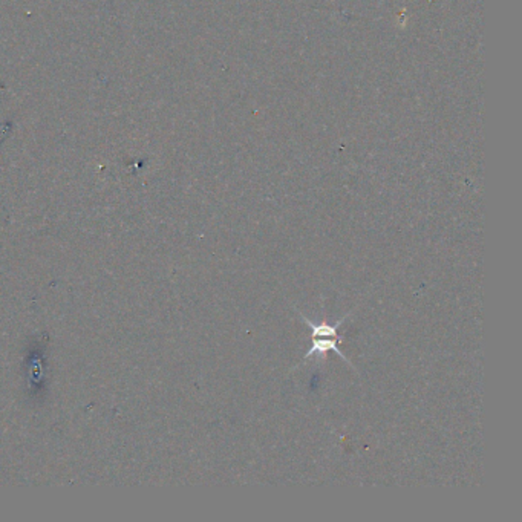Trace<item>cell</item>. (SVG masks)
Segmentation results:
<instances>
[{"label":"cell","instance_id":"cell-2","mask_svg":"<svg viewBox=\"0 0 522 522\" xmlns=\"http://www.w3.org/2000/svg\"><path fill=\"white\" fill-rule=\"evenodd\" d=\"M351 314H347L343 319H340L339 322H335L334 325H330V323L326 322V320H323L322 323H314V322H311L309 319H307L305 316H302V314H300V319L305 320V323L311 328V337H313V339H314V337H334V339H340V337H339V326Z\"/></svg>","mask_w":522,"mask_h":522},{"label":"cell","instance_id":"cell-1","mask_svg":"<svg viewBox=\"0 0 522 522\" xmlns=\"http://www.w3.org/2000/svg\"><path fill=\"white\" fill-rule=\"evenodd\" d=\"M340 339H334V337H326V339H319V337H314L313 339V344H311L309 351L305 354V357H303V360H308L309 357H319V359H323L326 357V352L328 351H334L335 354H339V357H342L347 363L351 366V361L343 356L342 351L339 349V343Z\"/></svg>","mask_w":522,"mask_h":522}]
</instances>
